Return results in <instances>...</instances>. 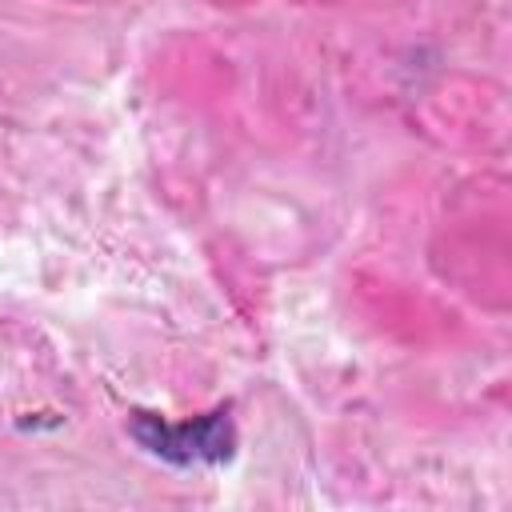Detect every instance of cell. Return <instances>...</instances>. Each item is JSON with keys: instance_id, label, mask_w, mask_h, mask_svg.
<instances>
[{"instance_id": "1", "label": "cell", "mask_w": 512, "mask_h": 512, "mask_svg": "<svg viewBox=\"0 0 512 512\" xmlns=\"http://www.w3.org/2000/svg\"><path fill=\"white\" fill-rule=\"evenodd\" d=\"M128 432L144 452H152V456H160L176 468L220 464L236 452V428H232L228 408H216V412L184 420V424H168L152 412H136L128 420Z\"/></svg>"}]
</instances>
